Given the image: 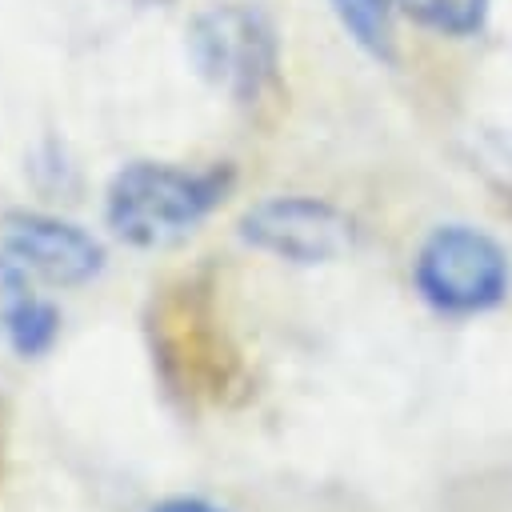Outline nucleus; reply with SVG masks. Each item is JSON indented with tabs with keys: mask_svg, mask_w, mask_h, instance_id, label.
Segmentation results:
<instances>
[{
	"mask_svg": "<svg viewBox=\"0 0 512 512\" xmlns=\"http://www.w3.org/2000/svg\"><path fill=\"white\" fill-rule=\"evenodd\" d=\"M232 180L228 164L176 168L160 160H132L116 168L104 188V224L128 248H168L208 220Z\"/></svg>",
	"mask_w": 512,
	"mask_h": 512,
	"instance_id": "f257e3e1",
	"label": "nucleus"
},
{
	"mask_svg": "<svg viewBox=\"0 0 512 512\" xmlns=\"http://www.w3.org/2000/svg\"><path fill=\"white\" fill-rule=\"evenodd\" d=\"M188 60L216 92L252 104L276 76V32L260 8L224 0L192 16Z\"/></svg>",
	"mask_w": 512,
	"mask_h": 512,
	"instance_id": "f03ea898",
	"label": "nucleus"
},
{
	"mask_svg": "<svg viewBox=\"0 0 512 512\" xmlns=\"http://www.w3.org/2000/svg\"><path fill=\"white\" fill-rule=\"evenodd\" d=\"M412 280L424 304H432L436 312L472 316L504 300L508 256L492 236L468 224H444L420 244Z\"/></svg>",
	"mask_w": 512,
	"mask_h": 512,
	"instance_id": "7ed1b4c3",
	"label": "nucleus"
},
{
	"mask_svg": "<svg viewBox=\"0 0 512 512\" xmlns=\"http://www.w3.org/2000/svg\"><path fill=\"white\" fill-rule=\"evenodd\" d=\"M352 220L316 196H268L240 216V240L288 264H328L352 248Z\"/></svg>",
	"mask_w": 512,
	"mask_h": 512,
	"instance_id": "20e7f679",
	"label": "nucleus"
},
{
	"mask_svg": "<svg viewBox=\"0 0 512 512\" xmlns=\"http://www.w3.org/2000/svg\"><path fill=\"white\" fill-rule=\"evenodd\" d=\"M0 244L44 284L52 288H80L104 272V244L84 224L36 212V208H12L0 220Z\"/></svg>",
	"mask_w": 512,
	"mask_h": 512,
	"instance_id": "39448f33",
	"label": "nucleus"
},
{
	"mask_svg": "<svg viewBox=\"0 0 512 512\" xmlns=\"http://www.w3.org/2000/svg\"><path fill=\"white\" fill-rule=\"evenodd\" d=\"M8 344L20 360H40L52 352V344L60 340V308L44 296H28L8 320Z\"/></svg>",
	"mask_w": 512,
	"mask_h": 512,
	"instance_id": "423d86ee",
	"label": "nucleus"
},
{
	"mask_svg": "<svg viewBox=\"0 0 512 512\" xmlns=\"http://www.w3.org/2000/svg\"><path fill=\"white\" fill-rule=\"evenodd\" d=\"M344 32L376 60H392V0H332Z\"/></svg>",
	"mask_w": 512,
	"mask_h": 512,
	"instance_id": "0eeeda50",
	"label": "nucleus"
},
{
	"mask_svg": "<svg viewBox=\"0 0 512 512\" xmlns=\"http://www.w3.org/2000/svg\"><path fill=\"white\" fill-rule=\"evenodd\" d=\"M416 24L444 32V36H468L484 24L488 0H396Z\"/></svg>",
	"mask_w": 512,
	"mask_h": 512,
	"instance_id": "6e6552de",
	"label": "nucleus"
},
{
	"mask_svg": "<svg viewBox=\"0 0 512 512\" xmlns=\"http://www.w3.org/2000/svg\"><path fill=\"white\" fill-rule=\"evenodd\" d=\"M28 296H32V288H28V268L0 244V324H4Z\"/></svg>",
	"mask_w": 512,
	"mask_h": 512,
	"instance_id": "1a4fd4ad",
	"label": "nucleus"
},
{
	"mask_svg": "<svg viewBox=\"0 0 512 512\" xmlns=\"http://www.w3.org/2000/svg\"><path fill=\"white\" fill-rule=\"evenodd\" d=\"M148 512H228V508H220V504H212L204 496H164Z\"/></svg>",
	"mask_w": 512,
	"mask_h": 512,
	"instance_id": "9d476101",
	"label": "nucleus"
},
{
	"mask_svg": "<svg viewBox=\"0 0 512 512\" xmlns=\"http://www.w3.org/2000/svg\"><path fill=\"white\" fill-rule=\"evenodd\" d=\"M140 4H164V0H140Z\"/></svg>",
	"mask_w": 512,
	"mask_h": 512,
	"instance_id": "9b49d317",
	"label": "nucleus"
}]
</instances>
